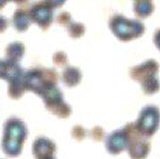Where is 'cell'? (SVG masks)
<instances>
[{
  "label": "cell",
  "instance_id": "6da1fadb",
  "mask_svg": "<svg viewBox=\"0 0 160 159\" xmlns=\"http://www.w3.org/2000/svg\"><path fill=\"white\" fill-rule=\"evenodd\" d=\"M112 31L121 40H130L138 37L144 31V27L136 20H129L121 15H115L110 21Z\"/></svg>",
  "mask_w": 160,
  "mask_h": 159
},
{
  "label": "cell",
  "instance_id": "7a4b0ae2",
  "mask_svg": "<svg viewBox=\"0 0 160 159\" xmlns=\"http://www.w3.org/2000/svg\"><path fill=\"white\" fill-rule=\"evenodd\" d=\"M31 18L40 26L45 28L51 21V10L44 4H37L31 9Z\"/></svg>",
  "mask_w": 160,
  "mask_h": 159
},
{
  "label": "cell",
  "instance_id": "3957f363",
  "mask_svg": "<svg viewBox=\"0 0 160 159\" xmlns=\"http://www.w3.org/2000/svg\"><path fill=\"white\" fill-rule=\"evenodd\" d=\"M135 13L141 17H146L153 11V4L148 0H139L134 5Z\"/></svg>",
  "mask_w": 160,
  "mask_h": 159
},
{
  "label": "cell",
  "instance_id": "277c9868",
  "mask_svg": "<svg viewBox=\"0 0 160 159\" xmlns=\"http://www.w3.org/2000/svg\"><path fill=\"white\" fill-rule=\"evenodd\" d=\"M28 18L29 16L24 11H21V10L16 11L13 18L15 27H16L19 31L25 30V29L28 27Z\"/></svg>",
  "mask_w": 160,
  "mask_h": 159
},
{
  "label": "cell",
  "instance_id": "5b68a950",
  "mask_svg": "<svg viewBox=\"0 0 160 159\" xmlns=\"http://www.w3.org/2000/svg\"><path fill=\"white\" fill-rule=\"evenodd\" d=\"M63 2L64 0H47V4H50L53 7H57L59 5H61V4H63Z\"/></svg>",
  "mask_w": 160,
  "mask_h": 159
},
{
  "label": "cell",
  "instance_id": "8992f818",
  "mask_svg": "<svg viewBox=\"0 0 160 159\" xmlns=\"http://www.w3.org/2000/svg\"><path fill=\"white\" fill-rule=\"evenodd\" d=\"M7 27V20L4 17L0 16V32H2Z\"/></svg>",
  "mask_w": 160,
  "mask_h": 159
},
{
  "label": "cell",
  "instance_id": "52a82bcc",
  "mask_svg": "<svg viewBox=\"0 0 160 159\" xmlns=\"http://www.w3.org/2000/svg\"><path fill=\"white\" fill-rule=\"evenodd\" d=\"M155 43H156V45L160 49V30L156 33V35H155Z\"/></svg>",
  "mask_w": 160,
  "mask_h": 159
}]
</instances>
